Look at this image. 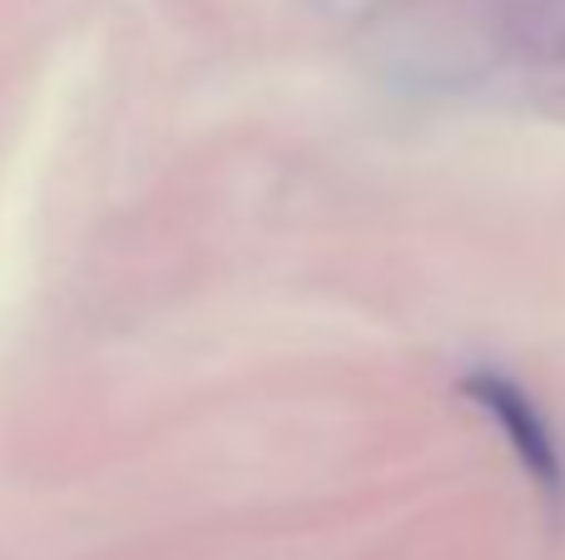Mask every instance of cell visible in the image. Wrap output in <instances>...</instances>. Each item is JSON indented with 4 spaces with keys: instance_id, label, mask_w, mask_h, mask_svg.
<instances>
[{
    "instance_id": "6da1fadb",
    "label": "cell",
    "mask_w": 565,
    "mask_h": 560,
    "mask_svg": "<svg viewBox=\"0 0 565 560\" xmlns=\"http://www.w3.org/2000/svg\"><path fill=\"white\" fill-rule=\"evenodd\" d=\"M461 392H467L471 402H477L481 412L501 427V437L511 442L521 472L536 482V492L546 496L551 506H561V496H565V456H561V442H556V432H551V422L541 417V407L501 373H471L467 383H461Z\"/></svg>"
},
{
    "instance_id": "7a4b0ae2",
    "label": "cell",
    "mask_w": 565,
    "mask_h": 560,
    "mask_svg": "<svg viewBox=\"0 0 565 560\" xmlns=\"http://www.w3.org/2000/svg\"><path fill=\"white\" fill-rule=\"evenodd\" d=\"M561 55H565V40H561Z\"/></svg>"
}]
</instances>
